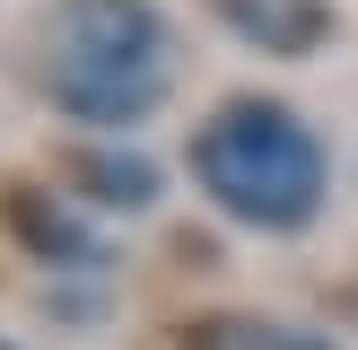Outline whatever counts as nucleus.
<instances>
[{
    "instance_id": "1",
    "label": "nucleus",
    "mask_w": 358,
    "mask_h": 350,
    "mask_svg": "<svg viewBox=\"0 0 358 350\" xmlns=\"http://www.w3.org/2000/svg\"><path fill=\"white\" fill-rule=\"evenodd\" d=\"M35 88L79 132H131L175 88V27L157 0H52L35 18Z\"/></svg>"
},
{
    "instance_id": "2",
    "label": "nucleus",
    "mask_w": 358,
    "mask_h": 350,
    "mask_svg": "<svg viewBox=\"0 0 358 350\" xmlns=\"http://www.w3.org/2000/svg\"><path fill=\"white\" fill-rule=\"evenodd\" d=\"M192 184L219 219L254 227V237H297L324 219L332 158L306 132V114H289L271 97H227L192 132Z\"/></svg>"
},
{
    "instance_id": "3",
    "label": "nucleus",
    "mask_w": 358,
    "mask_h": 350,
    "mask_svg": "<svg viewBox=\"0 0 358 350\" xmlns=\"http://www.w3.org/2000/svg\"><path fill=\"white\" fill-rule=\"evenodd\" d=\"M62 184H70V202L105 210V219H140V210L157 202V167L140 149H122V132H96L87 149H70L62 158Z\"/></svg>"
},
{
    "instance_id": "4",
    "label": "nucleus",
    "mask_w": 358,
    "mask_h": 350,
    "mask_svg": "<svg viewBox=\"0 0 358 350\" xmlns=\"http://www.w3.org/2000/svg\"><path fill=\"white\" fill-rule=\"evenodd\" d=\"M9 227H17V245H27V254H44V262H70V272H96V262H105V237L70 219L62 192L9 184Z\"/></svg>"
},
{
    "instance_id": "5",
    "label": "nucleus",
    "mask_w": 358,
    "mask_h": 350,
    "mask_svg": "<svg viewBox=\"0 0 358 350\" xmlns=\"http://www.w3.org/2000/svg\"><path fill=\"white\" fill-rule=\"evenodd\" d=\"M219 18L245 35V44L280 52V62H306V52L332 35V9H324V0H219Z\"/></svg>"
},
{
    "instance_id": "6",
    "label": "nucleus",
    "mask_w": 358,
    "mask_h": 350,
    "mask_svg": "<svg viewBox=\"0 0 358 350\" xmlns=\"http://www.w3.org/2000/svg\"><path fill=\"white\" fill-rule=\"evenodd\" d=\"M201 350H315V342H297V332H280V324H210Z\"/></svg>"
},
{
    "instance_id": "7",
    "label": "nucleus",
    "mask_w": 358,
    "mask_h": 350,
    "mask_svg": "<svg viewBox=\"0 0 358 350\" xmlns=\"http://www.w3.org/2000/svg\"><path fill=\"white\" fill-rule=\"evenodd\" d=\"M0 350H17V342H0Z\"/></svg>"
}]
</instances>
